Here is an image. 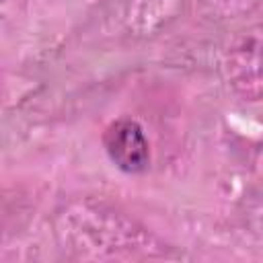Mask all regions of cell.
Wrapping results in <instances>:
<instances>
[{
    "label": "cell",
    "instance_id": "1",
    "mask_svg": "<svg viewBox=\"0 0 263 263\" xmlns=\"http://www.w3.org/2000/svg\"><path fill=\"white\" fill-rule=\"evenodd\" d=\"M103 146L111 162L129 175L142 173L150 162V148L142 125L136 119L121 117L113 121L103 136Z\"/></svg>",
    "mask_w": 263,
    "mask_h": 263
}]
</instances>
